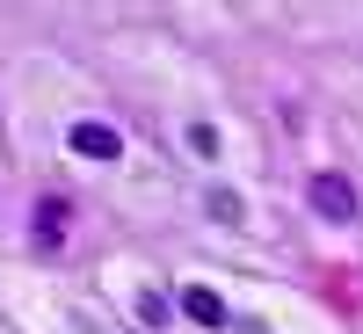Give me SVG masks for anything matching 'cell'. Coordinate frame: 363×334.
Returning a JSON list of instances; mask_svg holds the SVG:
<instances>
[{
  "label": "cell",
  "mask_w": 363,
  "mask_h": 334,
  "mask_svg": "<svg viewBox=\"0 0 363 334\" xmlns=\"http://www.w3.org/2000/svg\"><path fill=\"white\" fill-rule=\"evenodd\" d=\"M313 211H320L327 226H349L356 218V189H349L342 174H313Z\"/></svg>",
  "instance_id": "cell-1"
},
{
  "label": "cell",
  "mask_w": 363,
  "mask_h": 334,
  "mask_svg": "<svg viewBox=\"0 0 363 334\" xmlns=\"http://www.w3.org/2000/svg\"><path fill=\"white\" fill-rule=\"evenodd\" d=\"M73 153H87V160H116V153H124V138H116L109 124H80V131H73Z\"/></svg>",
  "instance_id": "cell-2"
},
{
  "label": "cell",
  "mask_w": 363,
  "mask_h": 334,
  "mask_svg": "<svg viewBox=\"0 0 363 334\" xmlns=\"http://www.w3.org/2000/svg\"><path fill=\"white\" fill-rule=\"evenodd\" d=\"M189 313L203 327H225V306H218V291H189Z\"/></svg>",
  "instance_id": "cell-3"
}]
</instances>
